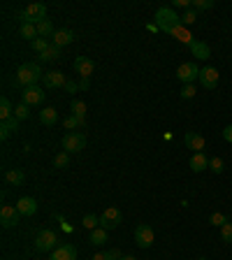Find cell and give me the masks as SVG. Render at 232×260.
<instances>
[{"instance_id":"cell-16","label":"cell","mask_w":232,"mask_h":260,"mask_svg":"<svg viewBox=\"0 0 232 260\" xmlns=\"http://www.w3.org/2000/svg\"><path fill=\"white\" fill-rule=\"evenodd\" d=\"M183 142H186V146L188 149H193L195 154H200V151H204V137L200 135V133H186V137H183Z\"/></svg>"},{"instance_id":"cell-38","label":"cell","mask_w":232,"mask_h":260,"mask_svg":"<svg viewBox=\"0 0 232 260\" xmlns=\"http://www.w3.org/2000/svg\"><path fill=\"white\" fill-rule=\"evenodd\" d=\"M221 237L225 244H232V223H225L221 228Z\"/></svg>"},{"instance_id":"cell-39","label":"cell","mask_w":232,"mask_h":260,"mask_svg":"<svg viewBox=\"0 0 232 260\" xmlns=\"http://www.w3.org/2000/svg\"><path fill=\"white\" fill-rule=\"evenodd\" d=\"M195 93H198V91H195V86H193V84H186V86L181 88V98H183V100H190V98H195Z\"/></svg>"},{"instance_id":"cell-11","label":"cell","mask_w":232,"mask_h":260,"mask_svg":"<svg viewBox=\"0 0 232 260\" xmlns=\"http://www.w3.org/2000/svg\"><path fill=\"white\" fill-rule=\"evenodd\" d=\"M44 100V91L35 84V86H28V88H23L21 93V103L28 104V107H33V104H40Z\"/></svg>"},{"instance_id":"cell-41","label":"cell","mask_w":232,"mask_h":260,"mask_svg":"<svg viewBox=\"0 0 232 260\" xmlns=\"http://www.w3.org/2000/svg\"><path fill=\"white\" fill-rule=\"evenodd\" d=\"M63 88H65V93H70V95H72V93H77V91H79V84L72 82V79H67Z\"/></svg>"},{"instance_id":"cell-44","label":"cell","mask_w":232,"mask_h":260,"mask_svg":"<svg viewBox=\"0 0 232 260\" xmlns=\"http://www.w3.org/2000/svg\"><path fill=\"white\" fill-rule=\"evenodd\" d=\"M172 5H174V7H188L190 10V0H174Z\"/></svg>"},{"instance_id":"cell-15","label":"cell","mask_w":232,"mask_h":260,"mask_svg":"<svg viewBox=\"0 0 232 260\" xmlns=\"http://www.w3.org/2000/svg\"><path fill=\"white\" fill-rule=\"evenodd\" d=\"M190 53L195 56V58H200V61H207V58H211V49L207 42H200V40H193L190 42Z\"/></svg>"},{"instance_id":"cell-35","label":"cell","mask_w":232,"mask_h":260,"mask_svg":"<svg viewBox=\"0 0 232 260\" xmlns=\"http://www.w3.org/2000/svg\"><path fill=\"white\" fill-rule=\"evenodd\" d=\"M195 21H198V12L193 10V7L181 14V23H183V26H190V23H195Z\"/></svg>"},{"instance_id":"cell-8","label":"cell","mask_w":232,"mask_h":260,"mask_svg":"<svg viewBox=\"0 0 232 260\" xmlns=\"http://www.w3.org/2000/svg\"><path fill=\"white\" fill-rule=\"evenodd\" d=\"M19 221H21V214H19L17 205L14 207L12 205H2V209H0V223H2V228H17Z\"/></svg>"},{"instance_id":"cell-19","label":"cell","mask_w":232,"mask_h":260,"mask_svg":"<svg viewBox=\"0 0 232 260\" xmlns=\"http://www.w3.org/2000/svg\"><path fill=\"white\" fill-rule=\"evenodd\" d=\"M17 130H19V119L12 116V119H7V121H2V125H0V137L7 139V137H12Z\"/></svg>"},{"instance_id":"cell-17","label":"cell","mask_w":232,"mask_h":260,"mask_svg":"<svg viewBox=\"0 0 232 260\" xmlns=\"http://www.w3.org/2000/svg\"><path fill=\"white\" fill-rule=\"evenodd\" d=\"M207 167H209V158L204 156V151H200V154H193V156H190V170H193L195 174L204 172Z\"/></svg>"},{"instance_id":"cell-10","label":"cell","mask_w":232,"mask_h":260,"mask_svg":"<svg viewBox=\"0 0 232 260\" xmlns=\"http://www.w3.org/2000/svg\"><path fill=\"white\" fill-rule=\"evenodd\" d=\"M200 84L207 88V91H214V88L218 86V70H216V68H211V65L202 68L200 70Z\"/></svg>"},{"instance_id":"cell-33","label":"cell","mask_w":232,"mask_h":260,"mask_svg":"<svg viewBox=\"0 0 232 260\" xmlns=\"http://www.w3.org/2000/svg\"><path fill=\"white\" fill-rule=\"evenodd\" d=\"M14 116H17V119H19V121H26V119H28V116H31V107H28V104H17V107H14Z\"/></svg>"},{"instance_id":"cell-7","label":"cell","mask_w":232,"mask_h":260,"mask_svg":"<svg viewBox=\"0 0 232 260\" xmlns=\"http://www.w3.org/2000/svg\"><path fill=\"white\" fill-rule=\"evenodd\" d=\"M200 65L198 63H181L179 68H177V79L183 84H193L200 79Z\"/></svg>"},{"instance_id":"cell-43","label":"cell","mask_w":232,"mask_h":260,"mask_svg":"<svg viewBox=\"0 0 232 260\" xmlns=\"http://www.w3.org/2000/svg\"><path fill=\"white\" fill-rule=\"evenodd\" d=\"M223 137H225V142L232 144V125H225V128H223Z\"/></svg>"},{"instance_id":"cell-4","label":"cell","mask_w":232,"mask_h":260,"mask_svg":"<svg viewBox=\"0 0 232 260\" xmlns=\"http://www.w3.org/2000/svg\"><path fill=\"white\" fill-rule=\"evenodd\" d=\"M56 242H58L56 232L49 228H42L37 232V237H35V249L40 251V253H51L56 249Z\"/></svg>"},{"instance_id":"cell-46","label":"cell","mask_w":232,"mask_h":260,"mask_svg":"<svg viewBox=\"0 0 232 260\" xmlns=\"http://www.w3.org/2000/svg\"><path fill=\"white\" fill-rule=\"evenodd\" d=\"M91 260H107V256H105V253H95Z\"/></svg>"},{"instance_id":"cell-20","label":"cell","mask_w":232,"mask_h":260,"mask_svg":"<svg viewBox=\"0 0 232 260\" xmlns=\"http://www.w3.org/2000/svg\"><path fill=\"white\" fill-rule=\"evenodd\" d=\"M72 40H74V33H72V31H67V28H61V31H56V33H53V37H51V42L56 44V47H65V44H70Z\"/></svg>"},{"instance_id":"cell-21","label":"cell","mask_w":232,"mask_h":260,"mask_svg":"<svg viewBox=\"0 0 232 260\" xmlns=\"http://www.w3.org/2000/svg\"><path fill=\"white\" fill-rule=\"evenodd\" d=\"M19 35H21L23 40H31V42H35L37 37H40V33H37V26H35V23H21Z\"/></svg>"},{"instance_id":"cell-6","label":"cell","mask_w":232,"mask_h":260,"mask_svg":"<svg viewBox=\"0 0 232 260\" xmlns=\"http://www.w3.org/2000/svg\"><path fill=\"white\" fill-rule=\"evenodd\" d=\"M153 242H156L153 228L147 225V223H139L137 228H135V244H137L139 249H151V246H153Z\"/></svg>"},{"instance_id":"cell-27","label":"cell","mask_w":232,"mask_h":260,"mask_svg":"<svg viewBox=\"0 0 232 260\" xmlns=\"http://www.w3.org/2000/svg\"><path fill=\"white\" fill-rule=\"evenodd\" d=\"M70 114H74L77 119L86 121V103H82V100H72V104H70Z\"/></svg>"},{"instance_id":"cell-34","label":"cell","mask_w":232,"mask_h":260,"mask_svg":"<svg viewBox=\"0 0 232 260\" xmlns=\"http://www.w3.org/2000/svg\"><path fill=\"white\" fill-rule=\"evenodd\" d=\"M190 7H193L195 12L211 10V7H214V0H190Z\"/></svg>"},{"instance_id":"cell-37","label":"cell","mask_w":232,"mask_h":260,"mask_svg":"<svg viewBox=\"0 0 232 260\" xmlns=\"http://www.w3.org/2000/svg\"><path fill=\"white\" fill-rule=\"evenodd\" d=\"M63 125L67 128V130H70V133H72V130H77V128H82V121H79V119H77L74 114H70V116H67V119L63 121Z\"/></svg>"},{"instance_id":"cell-30","label":"cell","mask_w":232,"mask_h":260,"mask_svg":"<svg viewBox=\"0 0 232 260\" xmlns=\"http://www.w3.org/2000/svg\"><path fill=\"white\" fill-rule=\"evenodd\" d=\"M209 223L214 225V228H223V225H225V223H230V221H228V216H225V214H221V211H214V214L209 216Z\"/></svg>"},{"instance_id":"cell-29","label":"cell","mask_w":232,"mask_h":260,"mask_svg":"<svg viewBox=\"0 0 232 260\" xmlns=\"http://www.w3.org/2000/svg\"><path fill=\"white\" fill-rule=\"evenodd\" d=\"M12 116H14L12 103L7 100V98H2V100H0V119H2V121H7V119H12Z\"/></svg>"},{"instance_id":"cell-18","label":"cell","mask_w":232,"mask_h":260,"mask_svg":"<svg viewBox=\"0 0 232 260\" xmlns=\"http://www.w3.org/2000/svg\"><path fill=\"white\" fill-rule=\"evenodd\" d=\"M17 209L21 216H33L37 211V202H35V198H21L17 202Z\"/></svg>"},{"instance_id":"cell-14","label":"cell","mask_w":232,"mask_h":260,"mask_svg":"<svg viewBox=\"0 0 232 260\" xmlns=\"http://www.w3.org/2000/svg\"><path fill=\"white\" fill-rule=\"evenodd\" d=\"M51 260H77V249L72 244H61L51 251Z\"/></svg>"},{"instance_id":"cell-13","label":"cell","mask_w":232,"mask_h":260,"mask_svg":"<svg viewBox=\"0 0 232 260\" xmlns=\"http://www.w3.org/2000/svg\"><path fill=\"white\" fill-rule=\"evenodd\" d=\"M42 82L47 88H63L67 79H65V74L61 70H51V72H44Z\"/></svg>"},{"instance_id":"cell-23","label":"cell","mask_w":232,"mask_h":260,"mask_svg":"<svg viewBox=\"0 0 232 260\" xmlns=\"http://www.w3.org/2000/svg\"><path fill=\"white\" fill-rule=\"evenodd\" d=\"M172 37H174V40H179V42H183V44H188V47H190V42H193V35L188 33V28H186L183 23L177 26V28L172 31Z\"/></svg>"},{"instance_id":"cell-26","label":"cell","mask_w":232,"mask_h":260,"mask_svg":"<svg viewBox=\"0 0 232 260\" xmlns=\"http://www.w3.org/2000/svg\"><path fill=\"white\" fill-rule=\"evenodd\" d=\"M37 33H40V37H53V33H56V28H53V23L49 19H44L42 23H37Z\"/></svg>"},{"instance_id":"cell-28","label":"cell","mask_w":232,"mask_h":260,"mask_svg":"<svg viewBox=\"0 0 232 260\" xmlns=\"http://www.w3.org/2000/svg\"><path fill=\"white\" fill-rule=\"evenodd\" d=\"M61 58V47H56L51 42V47L47 49L44 53H40V61H58Z\"/></svg>"},{"instance_id":"cell-47","label":"cell","mask_w":232,"mask_h":260,"mask_svg":"<svg viewBox=\"0 0 232 260\" xmlns=\"http://www.w3.org/2000/svg\"><path fill=\"white\" fill-rule=\"evenodd\" d=\"M121 260H137V258H135V256H123Z\"/></svg>"},{"instance_id":"cell-5","label":"cell","mask_w":232,"mask_h":260,"mask_svg":"<svg viewBox=\"0 0 232 260\" xmlns=\"http://www.w3.org/2000/svg\"><path fill=\"white\" fill-rule=\"evenodd\" d=\"M121 223H123V211L118 207H107L105 211H102V216H100V228H105L107 232L118 228Z\"/></svg>"},{"instance_id":"cell-12","label":"cell","mask_w":232,"mask_h":260,"mask_svg":"<svg viewBox=\"0 0 232 260\" xmlns=\"http://www.w3.org/2000/svg\"><path fill=\"white\" fill-rule=\"evenodd\" d=\"M74 70H77V74H82V79H91V74L95 70V63L88 56H77L74 58Z\"/></svg>"},{"instance_id":"cell-40","label":"cell","mask_w":232,"mask_h":260,"mask_svg":"<svg viewBox=\"0 0 232 260\" xmlns=\"http://www.w3.org/2000/svg\"><path fill=\"white\" fill-rule=\"evenodd\" d=\"M209 170H214L216 174H221V172H223V160H221V158H211V160H209Z\"/></svg>"},{"instance_id":"cell-3","label":"cell","mask_w":232,"mask_h":260,"mask_svg":"<svg viewBox=\"0 0 232 260\" xmlns=\"http://www.w3.org/2000/svg\"><path fill=\"white\" fill-rule=\"evenodd\" d=\"M19 19H21V23H42L44 19H47V5L44 2H33V5H28L26 10L19 14Z\"/></svg>"},{"instance_id":"cell-48","label":"cell","mask_w":232,"mask_h":260,"mask_svg":"<svg viewBox=\"0 0 232 260\" xmlns=\"http://www.w3.org/2000/svg\"><path fill=\"white\" fill-rule=\"evenodd\" d=\"M198 260H207V258H198Z\"/></svg>"},{"instance_id":"cell-36","label":"cell","mask_w":232,"mask_h":260,"mask_svg":"<svg viewBox=\"0 0 232 260\" xmlns=\"http://www.w3.org/2000/svg\"><path fill=\"white\" fill-rule=\"evenodd\" d=\"M49 47H51V42H49V40H44V37H37V40L33 42V49H35L37 53H44L47 49H49Z\"/></svg>"},{"instance_id":"cell-1","label":"cell","mask_w":232,"mask_h":260,"mask_svg":"<svg viewBox=\"0 0 232 260\" xmlns=\"http://www.w3.org/2000/svg\"><path fill=\"white\" fill-rule=\"evenodd\" d=\"M44 72L42 68L37 65V63H23L21 68L17 70V77H14V86H23V88H28V86H35L37 79H42Z\"/></svg>"},{"instance_id":"cell-2","label":"cell","mask_w":232,"mask_h":260,"mask_svg":"<svg viewBox=\"0 0 232 260\" xmlns=\"http://www.w3.org/2000/svg\"><path fill=\"white\" fill-rule=\"evenodd\" d=\"M156 26H158L163 33L172 35V31H174L177 26H181V17L174 10H169V7H160V10L156 12Z\"/></svg>"},{"instance_id":"cell-22","label":"cell","mask_w":232,"mask_h":260,"mask_svg":"<svg viewBox=\"0 0 232 260\" xmlns=\"http://www.w3.org/2000/svg\"><path fill=\"white\" fill-rule=\"evenodd\" d=\"M5 181H7L10 186H21L23 181H26V174H23L21 170H7V172H5Z\"/></svg>"},{"instance_id":"cell-32","label":"cell","mask_w":232,"mask_h":260,"mask_svg":"<svg viewBox=\"0 0 232 260\" xmlns=\"http://www.w3.org/2000/svg\"><path fill=\"white\" fill-rule=\"evenodd\" d=\"M70 165V154L67 151H61L58 156L53 158V167H58V170H63V167Z\"/></svg>"},{"instance_id":"cell-42","label":"cell","mask_w":232,"mask_h":260,"mask_svg":"<svg viewBox=\"0 0 232 260\" xmlns=\"http://www.w3.org/2000/svg\"><path fill=\"white\" fill-rule=\"evenodd\" d=\"M105 256H107V260H121V258H123V253H121L118 249H109Z\"/></svg>"},{"instance_id":"cell-9","label":"cell","mask_w":232,"mask_h":260,"mask_svg":"<svg viewBox=\"0 0 232 260\" xmlns=\"http://www.w3.org/2000/svg\"><path fill=\"white\" fill-rule=\"evenodd\" d=\"M86 146V135L84 133H67L63 137V149L67 154H79Z\"/></svg>"},{"instance_id":"cell-25","label":"cell","mask_w":232,"mask_h":260,"mask_svg":"<svg viewBox=\"0 0 232 260\" xmlns=\"http://www.w3.org/2000/svg\"><path fill=\"white\" fill-rule=\"evenodd\" d=\"M91 244H93V246H102V244H105L107 242V230L105 228H95V230H91Z\"/></svg>"},{"instance_id":"cell-24","label":"cell","mask_w":232,"mask_h":260,"mask_svg":"<svg viewBox=\"0 0 232 260\" xmlns=\"http://www.w3.org/2000/svg\"><path fill=\"white\" fill-rule=\"evenodd\" d=\"M40 121H42L44 125H53L58 121V112H56L53 107H44L42 112H40Z\"/></svg>"},{"instance_id":"cell-31","label":"cell","mask_w":232,"mask_h":260,"mask_svg":"<svg viewBox=\"0 0 232 260\" xmlns=\"http://www.w3.org/2000/svg\"><path fill=\"white\" fill-rule=\"evenodd\" d=\"M82 225H84L86 230H95L98 225H100V216H95V214H86L84 219H82Z\"/></svg>"},{"instance_id":"cell-45","label":"cell","mask_w":232,"mask_h":260,"mask_svg":"<svg viewBox=\"0 0 232 260\" xmlns=\"http://www.w3.org/2000/svg\"><path fill=\"white\" fill-rule=\"evenodd\" d=\"M88 86H91V79H82L79 88H82V91H88Z\"/></svg>"}]
</instances>
